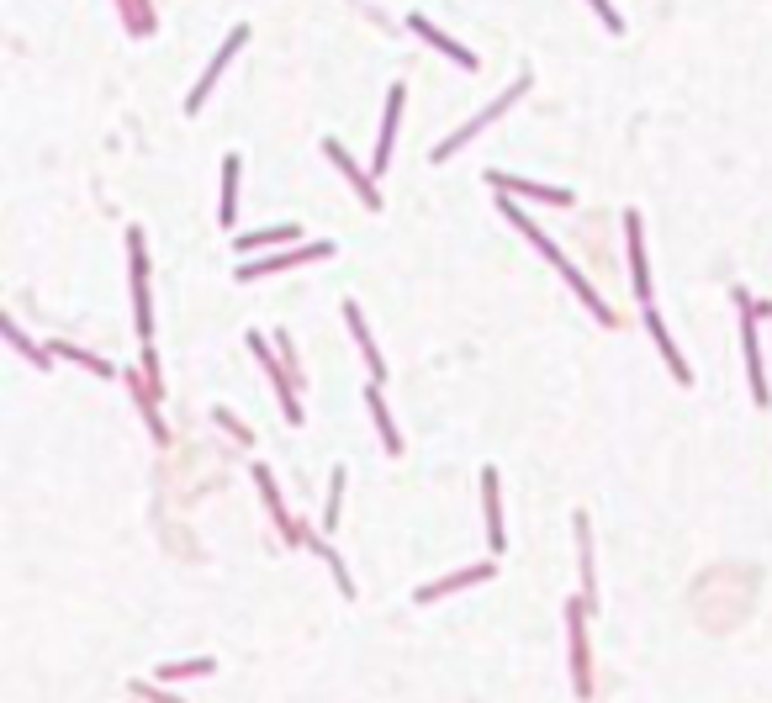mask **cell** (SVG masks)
Wrapping results in <instances>:
<instances>
[{
	"label": "cell",
	"instance_id": "10",
	"mask_svg": "<svg viewBox=\"0 0 772 703\" xmlns=\"http://www.w3.org/2000/svg\"><path fill=\"white\" fill-rule=\"evenodd\" d=\"M646 323H651V333H656V344H661V355H667V365H672V376L677 381H688V365H683V355H677V344L667 339V328H661V318L646 307Z\"/></svg>",
	"mask_w": 772,
	"mask_h": 703
},
{
	"label": "cell",
	"instance_id": "16",
	"mask_svg": "<svg viewBox=\"0 0 772 703\" xmlns=\"http://www.w3.org/2000/svg\"><path fill=\"white\" fill-rule=\"evenodd\" d=\"M593 11H598V22L609 27V32H619V11L609 6V0H593Z\"/></svg>",
	"mask_w": 772,
	"mask_h": 703
},
{
	"label": "cell",
	"instance_id": "9",
	"mask_svg": "<svg viewBox=\"0 0 772 703\" xmlns=\"http://www.w3.org/2000/svg\"><path fill=\"white\" fill-rule=\"evenodd\" d=\"M328 244H312V249H297V254H281V259H265V265H244V281H254V275H270V270H286L297 265V259H323Z\"/></svg>",
	"mask_w": 772,
	"mask_h": 703
},
{
	"label": "cell",
	"instance_id": "1",
	"mask_svg": "<svg viewBox=\"0 0 772 703\" xmlns=\"http://www.w3.org/2000/svg\"><path fill=\"white\" fill-rule=\"evenodd\" d=\"M519 90H524V80H519V85H513V90H508V96H498V101H492V106H487V111H482V117H476V122H466V127H461V133H455V138H445V143H439V148H434V159H439V164H445V159H450V154H455V148H461L466 138H476V133H482V127H487L492 117H503V111H508L513 101H519Z\"/></svg>",
	"mask_w": 772,
	"mask_h": 703
},
{
	"label": "cell",
	"instance_id": "12",
	"mask_svg": "<svg viewBox=\"0 0 772 703\" xmlns=\"http://www.w3.org/2000/svg\"><path fill=\"white\" fill-rule=\"evenodd\" d=\"M365 402H371V413H376V429H381V439H386V450H402V439H397V429H392V423H386V413H381V392H376V386H371V392H365Z\"/></svg>",
	"mask_w": 772,
	"mask_h": 703
},
{
	"label": "cell",
	"instance_id": "6",
	"mask_svg": "<svg viewBox=\"0 0 772 703\" xmlns=\"http://www.w3.org/2000/svg\"><path fill=\"white\" fill-rule=\"evenodd\" d=\"M408 27H413L418 37H429V43H434V48H445V53H450V59H455V64H461V69H476V59H471V53H466L461 43H450V37H445V32H439L434 22H424V16H413V22H408Z\"/></svg>",
	"mask_w": 772,
	"mask_h": 703
},
{
	"label": "cell",
	"instance_id": "13",
	"mask_svg": "<svg viewBox=\"0 0 772 703\" xmlns=\"http://www.w3.org/2000/svg\"><path fill=\"white\" fill-rule=\"evenodd\" d=\"M286 238H302V233H297V228H265V233L238 238V249H265V244H286Z\"/></svg>",
	"mask_w": 772,
	"mask_h": 703
},
{
	"label": "cell",
	"instance_id": "5",
	"mask_svg": "<svg viewBox=\"0 0 772 703\" xmlns=\"http://www.w3.org/2000/svg\"><path fill=\"white\" fill-rule=\"evenodd\" d=\"M482 487H487V540H492V550H503V503H498V471H487L482 476Z\"/></svg>",
	"mask_w": 772,
	"mask_h": 703
},
{
	"label": "cell",
	"instance_id": "3",
	"mask_svg": "<svg viewBox=\"0 0 772 703\" xmlns=\"http://www.w3.org/2000/svg\"><path fill=\"white\" fill-rule=\"evenodd\" d=\"M244 37H249V27H233V37H228V43H223V53H217V59H212V69H207V74H201V85L191 90V111H201V101H207V90L217 85V74H223V64L233 59V53H238V48H244Z\"/></svg>",
	"mask_w": 772,
	"mask_h": 703
},
{
	"label": "cell",
	"instance_id": "11",
	"mask_svg": "<svg viewBox=\"0 0 772 703\" xmlns=\"http://www.w3.org/2000/svg\"><path fill=\"white\" fill-rule=\"evenodd\" d=\"M344 318H349V328H355V344L365 349V360H371V370H376V376H386V365H381V355H376L371 333H365V323H360V307H344Z\"/></svg>",
	"mask_w": 772,
	"mask_h": 703
},
{
	"label": "cell",
	"instance_id": "7",
	"mask_svg": "<svg viewBox=\"0 0 772 703\" xmlns=\"http://www.w3.org/2000/svg\"><path fill=\"white\" fill-rule=\"evenodd\" d=\"M624 228H630V270H635V296L646 302V296H651V281H646V254H640V217H630Z\"/></svg>",
	"mask_w": 772,
	"mask_h": 703
},
{
	"label": "cell",
	"instance_id": "2",
	"mask_svg": "<svg viewBox=\"0 0 772 703\" xmlns=\"http://www.w3.org/2000/svg\"><path fill=\"white\" fill-rule=\"evenodd\" d=\"M492 185H498V191H513V196H529V201H556V207H572V191H556V185H535V180L503 175V170H492Z\"/></svg>",
	"mask_w": 772,
	"mask_h": 703
},
{
	"label": "cell",
	"instance_id": "4",
	"mask_svg": "<svg viewBox=\"0 0 772 703\" xmlns=\"http://www.w3.org/2000/svg\"><path fill=\"white\" fill-rule=\"evenodd\" d=\"M397 111H402V85H392V90H386V117H381V143H376V170H386V159H392Z\"/></svg>",
	"mask_w": 772,
	"mask_h": 703
},
{
	"label": "cell",
	"instance_id": "14",
	"mask_svg": "<svg viewBox=\"0 0 772 703\" xmlns=\"http://www.w3.org/2000/svg\"><path fill=\"white\" fill-rule=\"evenodd\" d=\"M482 577H492V566H471V571H455L450 582H439V587H429V592H418V598H439V592H450V587H461V582H482Z\"/></svg>",
	"mask_w": 772,
	"mask_h": 703
},
{
	"label": "cell",
	"instance_id": "15",
	"mask_svg": "<svg viewBox=\"0 0 772 703\" xmlns=\"http://www.w3.org/2000/svg\"><path fill=\"white\" fill-rule=\"evenodd\" d=\"M233 191H238V159L223 164V222H233Z\"/></svg>",
	"mask_w": 772,
	"mask_h": 703
},
{
	"label": "cell",
	"instance_id": "8",
	"mask_svg": "<svg viewBox=\"0 0 772 703\" xmlns=\"http://www.w3.org/2000/svg\"><path fill=\"white\" fill-rule=\"evenodd\" d=\"M323 154H328V159H334V164H339V170H344L349 180H355V191L365 196V207H376V201H381V196L371 191V180H365V175L355 170V164H349V154H344V148H339V143H323Z\"/></svg>",
	"mask_w": 772,
	"mask_h": 703
}]
</instances>
